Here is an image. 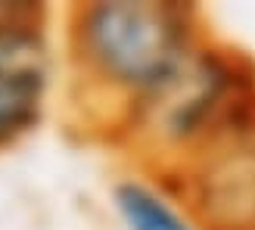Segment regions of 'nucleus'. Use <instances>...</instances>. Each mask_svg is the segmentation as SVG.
I'll return each mask as SVG.
<instances>
[{"instance_id": "obj_5", "label": "nucleus", "mask_w": 255, "mask_h": 230, "mask_svg": "<svg viewBox=\"0 0 255 230\" xmlns=\"http://www.w3.org/2000/svg\"><path fill=\"white\" fill-rule=\"evenodd\" d=\"M240 230H255V196H252V206H249L246 221H243V227H240Z\"/></svg>"}, {"instance_id": "obj_3", "label": "nucleus", "mask_w": 255, "mask_h": 230, "mask_svg": "<svg viewBox=\"0 0 255 230\" xmlns=\"http://www.w3.org/2000/svg\"><path fill=\"white\" fill-rule=\"evenodd\" d=\"M47 22L41 3H0V146L31 134L47 115L56 72Z\"/></svg>"}, {"instance_id": "obj_4", "label": "nucleus", "mask_w": 255, "mask_h": 230, "mask_svg": "<svg viewBox=\"0 0 255 230\" xmlns=\"http://www.w3.org/2000/svg\"><path fill=\"white\" fill-rule=\"evenodd\" d=\"M122 230H212L184 193L162 174H131L112 187Z\"/></svg>"}, {"instance_id": "obj_1", "label": "nucleus", "mask_w": 255, "mask_h": 230, "mask_svg": "<svg viewBox=\"0 0 255 230\" xmlns=\"http://www.w3.org/2000/svg\"><path fill=\"white\" fill-rule=\"evenodd\" d=\"M209 37L202 12L190 3H81L66 19L75 81L112 131H122Z\"/></svg>"}, {"instance_id": "obj_2", "label": "nucleus", "mask_w": 255, "mask_h": 230, "mask_svg": "<svg viewBox=\"0 0 255 230\" xmlns=\"http://www.w3.org/2000/svg\"><path fill=\"white\" fill-rule=\"evenodd\" d=\"M255 115V62L209 37L193 59L122 124V137L171 174Z\"/></svg>"}]
</instances>
